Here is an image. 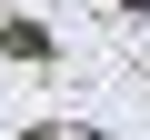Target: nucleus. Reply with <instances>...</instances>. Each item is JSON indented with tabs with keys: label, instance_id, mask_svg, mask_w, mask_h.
<instances>
[{
	"label": "nucleus",
	"instance_id": "obj_3",
	"mask_svg": "<svg viewBox=\"0 0 150 140\" xmlns=\"http://www.w3.org/2000/svg\"><path fill=\"white\" fill-rule=\"evenodd\" d=\"M120 10H150V0H120Z\"/></svg>",
	"mask_w": 150,
	"mask_h": 140
},
{
	"label": "nucleus",
	"instance_id": "obj_1",
	"mask_svg": "<svg viewBox=\"0 0 150 140\" xmlns=\"http://www.w3.org/2000/svg\"><path fill=\"white\" fill-rule=\"evenodd\" d=\"M0 50H10V60H40L50 30H40V20H0Z\"/></svg>",
	"mask_w": 150,
	"mask_h": 140
},
{
	"label": "nucleus",
	"instance_id": "obj_2",
	"mask_svg": "<svg viewBox=\"0 0 150 140\" xmlns=\"http://www.w3.org/2000/svg\"><path fill=\"white\" fill-rule=\"evenodd\" d=\"M30 140H100V130H80V120H40Z\"/></svg>",
	"mask_w": 150,
	"mask_h": 140
}]
</instances>
